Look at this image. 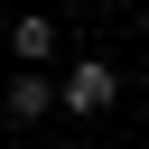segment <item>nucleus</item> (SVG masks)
<instances>
[{
  "label": "nucleus",
  "instance_id": "obj_1",
  "mask_svg": "<svg viewBox=\"0 0 149 149\" xmlns=\"http://www.w3.org/2000/svg\"><path fill=\"white\" fill-rule=\"evenodd\" d=\"M112 93H121V74H112L102 56H84V65L65 74V112H112Z\"/></svg>",
  "mask_w": 149,
  "mask_h": 149
},
{
  "label": "nucleus",
  "instance_id": "obj_2",
  "mask_svg": "<svg viewBox=\"0 0 149 149\" xmlns=\"http://www.w3.org/2000/svg\"><path fill=\"white\" fill-rule=\"evenodd\" d=\"M56 93H65V84H56L47 65H28V74L9 84V121H47V102H56Z\"/></svg>",
  "mask_w": 149,
  "mask_h": 149
},
{
  "label": "nucleus",
  "instance_id": "obj_3",
  "mask_svg": "<svg viewBox=\"0 0 149 149\" xmlns=\"http://www.w3.org/2000/svg\"><path fill=\"white\" fill-rule=\"evenodd\" d=\"M9 47H19V65H47V56H56V19H37V9H28V19L9 28Z\"/></svg>",
  "mask_w": 149,
  "mask_h": 149
},
{
  "label": "nucleus",
  "instance_id": "obj_4",
  "mask_svg": "<svg viewBox=\"0 0 149 149\" xmlns=\"http://www.w3.org/2000/svg\"><path fill=\"white\" fill-rule=\"evenodd\" d=\"M19 149H37V140H19Z\"/></svg>",
  "mask_w": 149,
  "mask_h": 149
}]
</instances>
